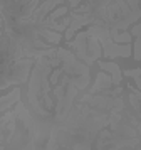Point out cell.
<instances>
[{"mask_svg":"<svg viewBox=\"0 0 141 150\" xmlns=\"http://www.w3.org/2000/svg\"><path fill=\"white\" fill-rule=\"evenodd\" d=\"M101 66H102L104 69H107V71L113 74V83L114 84H118V83L121 81V71L114 62H101Z\"/></svg>","mask_w":141,"mask_h":150,"instance_id":"obj_1","label":"cell"},{"mask_svg":"<svg viewBox=\"0 0 141 150\" xmlns=\"http://www.w3.org/2000/svg\"><path fill=\"white\" fill-rule=\"evenodd\" d=\"M133 35H138V37H141V25H136V27L133 29Z\"/></svg>","mask_w":141,"mask_h":150,"instance_id":"obj_2","label":"cell"}]
</instances>
